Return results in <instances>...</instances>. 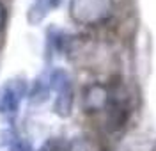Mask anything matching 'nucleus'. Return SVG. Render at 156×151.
<instances>
[{
  "instance_id": "1",
  "label": "nucleus",
  "mask_w": 156,
  "mask_h": 151,
  "mask_svg": "<svg viewBox=\"0 0 156 151\" xmlns=\"http://www.w3.org/2000/svg\"><path fill=\"white\" fill-rule=\"evenodd\" d=\"M115 9L114 0H69V18L80 27L105 25Z\"/></svg>"
},
{
  "instance_id": "2",
  "label": "nucleus",
  "mask_w": 156,
  "mask_h": 151,
  "mask_svg": "<svg viewBox=\"0 0 156 151\" xmlns=\"http://www.w3.org/2000/svg\"><path fill=\"white\" fill-rule=\"evenodd\" d=\"M50 89L55 94L53 98V114L60 119H68L73 114L75 107V87L73 78L64 68H53L48 73Z\"/></svg>"
},
{
  "instance_id": "3",
  "label": "nucleus",
  "mask_w": 156,
  "mask_h": 151,
  "mask_svg": "<svg viewBox=\"0 0 156 151\" xmlns=\"http://www.w3.org/2000/svg\"><path fill=\"white\" fill-rule=\"evenodd\" d=\"M27 94L29 80L25 77H12L4 82L0 85V119L12 124Z\"/></svg>"
},
{
  "instance_id": "4",
  "label": "nucleus",
  "mask_w": 156,
  "mask_h": 151,
  "mask_svg": "<svg viewBox=\"0 0 156 151\" xmlns=\"http://www.w3.org/2000/svg\"><path fill=\"white\" fill-rule=\"evenodd\" d=\"M112 85V98L105 110V128L108 133H119L126 128L129 116H131V105H129V92L121 84H110Z\"/></svg>"
},
{
  "instance_id": "5",
  "label": "nucleus",
  "mask_w": 156,
  "mask_h": 151,
  "mask_svg": "<svg viewBox=\"0 0 156 151\" xmlns=\"http://www.w3.org/2000/svg\"><path fill=\"white\" fill-rule=\"evenodd\" d=\"M112 98V85L103 82H90L82 89V110L87 116L105 114Z\"/></svg>"
},
{
  "instance_id": "6",
  "label": "nucleus",
  "mask_w": 156,
  "mask_h": 151,
  "mask_svg": "<svg viewBox=\"0 0 156 151\" xmlns=\"http://www.w3.org/2000/svg\"><path fill=\"white\" fill-rule=\"evenodd\" d=\"M60 4H62V0H32V4L27 9L25 20L30 27H37L46 20V16L51 11L60 7Z\"/></svg>"
},
{
  "instance_id": "7",
  "label": "nucleus",
  "mask_w": 156,
  "mask_h": 151,
  "mask_svg": "<svg viewBox=\"0 0 156 151\" xmlns=\"http://www.w3.org/2000/svg\"><path fill=\"white\" fill-rule=\"evenodd\" d=\"M0 148H4L5 151H36L32 142L27 137L20 135L12 126L0 130Z\"/></svg>"
},
{
  "instance_id": "8",
  "label": "nucleus",
  "mask_w": 156,
  "mask_h": 151,
  "mask_svg": "<svg viewBox=\"0 0 156 151\" xmlns=\"http://www.w3.org/2000/svg\"><path fill=\"white\" fill-rule=\"evenodd\" d=\"M50 94H51V89H50L48 77H44V75L36 77L34 82L29 84V94H27V100H29L32 105H43L44 101L50 100Z\"/></svg>"
},
{
  "instance_id": "9",
  "label": "nucleus",
  "mask_w": 156,
  "mask_h": 151,
  "mask_svg": "<svg viewBox=\"0 0 156 151\" xmlns=\"http://www.w3.org/2000/svg\"><path fill=\"white\" fill-rule=\"evenodd\" d=\"M66 151H105V146L96 135L80 133V135H75L68 142V149Z\"/></svg>"
},
{
  "instance_id": "10",
  "label": "nucleus",
  "mask_w": 156,
  "mask_h": 151,
  "mask_svg": "<svg viewBox=\"0 0 156 151\" xmlns=\"http://www.w3.org/2000/svg\"><path fill=\"white\" fill-rule=\"evenodd\" d=\"M66 149H68V142H64L60 137H48L39 146L37 151H66Z\"/></svg>"
},
{
  "instance_id": "11",
  "label": "nucleus",
  "mask_w": 156,
  "mask_h": 151,
  "mask_svg": "<svg viewBox=\"0 0 156 151\" xmlns=\"http://www.w3.org/2000/svg\"><path fill=\"white\" fill-rule=\"evenodd\" d=\"M7 21H9V11H7V5L0 0V36L7 29Z\"/></svg>"
}]
</instances>
